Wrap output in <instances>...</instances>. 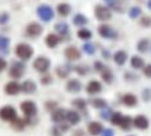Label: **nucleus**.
Returning a JSON list of instances; mask_svg holds the SVG:
<instances>
[{"mask_svg": "<svg viewBox=\"0 0 151 136\" xmlns=\"http://www.w3.org/2000/svg\"><path fill=\"white\" fill-rule=\"evenodd\" d=\"M7 69H9V76H10V79H13V80H20V79L24 77L25 72H27V65H25V62L17 59V60H13Z\"/></svg>", "mask_w": 151, "mask_h": 136, "instance_id": "f257e3e1", "label": "nucleus"}, {"mask_svg": "<svg viewBox=\"0 0 151 136\" xmlns=\"http://www.w3.org/2000/svg\"><path fill=\"white\" fill-rule=\"evenodd\" d=\"M14 54L18 58V60H22V62H27V60L32 59L34 56V48L27 42H20V44L16 45L14 48Z\"/></svg>", "mask_w": 151, "mask_h": 136, "instance_id": "f03ea898", "label": "nucleus"}, {"mask_svg": "<svg viewBox=\"0 0 151 136\" xmlns=\"http://www.w3.org/2000/svg\"><path fill=\"white\" fill-rule=\"evenodd\" d=\"M50 66H52V62L48 56L45 55H39L35 59L32 60V69L35 72H38L39 75H43V73H48L50 70Z\"/></svg>", "mask_w": 151, "mask_h": 136, "instance_id": "7ed1b4c3", "label": "nucleus"}, {"mask_svg": "<svg viewBox=\"0 0 151 136\" xmlns=\"http://www.w3.org/2000/svg\"><path fill=\"white\" fill-rule=\"evenodd\" d=\"M20 109L24 114L25 118H35L38 114V107L35 101L32 100H24L21 104H20Z\"/></svg>", "mask_w": 151, "mask_h": 136, "instance_id": "20e7f679", "label": "nucleus"}, {"mask_svg": "<svg viewBox=\"0 0 151 136\" xmlns=\"http://www.w3.org/2000/svg\"><path fill=\"white\" fill-rule=\"evenodd\" d=\"M94 16H95L97 20H99L102 22L109 21L112 18V10L105 4H97L94 7Z\"/></svg>", "mask_w": 151, "mask_h": 136, "instance_id": "39448f33", "label": "nucleus"}, {"mask_svg": "<svg viewBox=\"0 0 151 136\" xmlns=\"http://www.w3.org/2000/svg\"><path fill=\"white\" fill-rule=\"evenodd\" d=\"M37 16L39 17V20L43 22H49L53 20L55 17V10L48 4H41L37 7Z\"/></svg>", "mask_w": 151, "mask_h": 136, "instance_id": "423d86ee", "label": "nucleus"}, {"mask_svg": "<svg viewBox=\"0 0 151 136\" xmlns=\"http://www.w3.org/2000/svg\"><path fill=\"white\" fill-rule=\"evenodd\" d=\"M98 35L104 39H112V41L119 38L118 31L113 30L109 24H101V25L98 27Z\"/></svg>", "mask_w": 151, "mask_h": 136, "instance_id": "0eeeda50", "label": "nucleus"}, {"mask_svg": "<svg viewBox=\"0 0 151 136\" xmlns=\"http://www.w3.org/2000/svg\"><path fill=\"white\" fill-rule=\"evenodd\" d=\"M17 116V109L13 105H3L0 107V119L4 122H13Z\"/></svg>", "mask_w": 151, "mask_h": 136, "instance_id": "6e6552de", "label": "nucleus"}, {"mask_svg": "<svg viewBox=\"0 0 151 136\" xmlns=\"http://www.w3.org/2000/svg\"><path fill=\"white\" fill-rule=\"evenodd\" d=\"M102 90H104L102 83L99 82V80H97V79L90 80V82L87 83V86H86V93L88 94V95H91V97L98 95L99 93H102Z\"/></svg>", "mask_w": 151, "mask_h": 136, "instance_id": "1a4fd4ad", "label": "nucleus"}, {"mask_svg": "<svg viewBox=\"0 0 151 136\" xmlns=\"http://www.w3.org/2000/svg\"><path fill=\"white\" fill-rule=\"evenodd\" d=\"M65 58L67 62H77V60L81 59V51L74 45H69L67 48L65 49Z\"/></svg>", "mask_w": 151, "mask_h": 136, "instance_id": "9d476101", "label": "nucleus"}, {"mask_svg": "<svg viewBox=\"0 0 151 136\" xmlns=\"http://www.w3.org/2000/svg\"><path fill=\"white\" fill-rule=\"evenodd\" d=\"M21 93V83H18L17 80H10L4 84V94L6 95H10V97H14V95H18Z\"/></svg>", "mask_w": 151, "mask_h": 136, "instance_id": "9b49d317", "label": "nucleus"}, {"mask_svg": "<svg viewBox=\"0 0 151 136\" xmlns=\"http://www.w3.org/2000/svg\"><path fill=\"white\" fill-rule=\"evenodd\" d=\"M43 33V27L39 24V22H29L27 24V27H25V34H27V37L29 38H38L41 34Z\"/></svg>", "mask_w": 151, "mask_h": 136, "instance_id": "f8f14e48", "label": "nucleus"}, {"mask_svg": "<svg viewBox=\"0 0 151 136\" xmlns=\"http://www.w3.org/2000/svg\"><path fill=\"white\" fill-rule=\"evenodd\" d=\"M66 91L67 93H71V94H77L83 90V84L78 79H74V77H69L67 82H66Z\"/></svg>", "mask_w": 151, "mask_h": 136, "instance_id": "ddd939ff", "label": "nucleus"}, {"mask_svg": "<svg viewBox=\"0 0 151 136\" xmlns=\"http://www.w3.org/2000/svg\"><path fill=\"white\" fill-rule=\"evenodd\" d=\"M70 63H71V62H69V63H65V65L56 66V69H55L56 76L59 77V79H62V80L69 79V77H70V73L73 72V67H74V66H71Z\"/></svg>", "mask_w": 151, "mask_h": 136, "instance_id": "4468645a", "label": "nucleus"}, {"mask_svg": "<svg viewBox=\"0 0 151 136\" xmlns=\"http://www.w3.org/2000/svg\"><path fill=\"white\" fill-rule=\"evenodd\" d=\"M120 103L123 104L124 107H127V108H134L137 103H139V98L133 93H126V94H123L120 97Z\"/></svg>", "mask_w": 151, "mask_h": 136, "instance_id": "2eb2a0df", "label": "nucleus"}, {"mask_svg": "<svg viewBox=\"0 0 151 136\" xmlns=\"http://www.w3.org/2000/svg\"><path fill=\"white\" fill-rule=\"evenodd\" d=\"M133 126L139 131H146L150 126V121H148L146 115H137V116L133 118Z\"/></svg>", "mask_w": 151, "mask_h": 136, "instance_id": "dca6fc26", "label": "nucleus"}, {"mask_svg": "<svg viewBox=\"0 0 151 136\" xmlns=\"http://www.w3.org/2000/svg\"><path fill=\"white\" fill-rule=\"evenodd\" d=\"M66 122L70 126L78 125L81 122V114L76 109H67L66 111Z\"/></svg>", "mask_w": 151, "mask_h": 136, "instance_id": "f3484780", "label": "nucleus"}, {"mask_svg": "<svg viewBox=\"0 0 151 136\" xmlns=\"http://www.w3.org/2000/svg\"><path fill=\"white\" fill-rule=\"evenodd\" d=\"M38 90V84L32 79H25L21 83V93L24 94H35Z\"/></svg>", "mask_w": 151, "mask_h": 136, "instance_id": "a211bd4d", "label": "nucleus"}, {"mask_svg": "<svg viewBox=\"0 0 151 136\" xmlns=\"http://www.w3.org/2000/svg\"><path fill=\"white\" fill-rule=\"evenodd\" d=\"M112 60L115 62V65L116 66H124L126 65V62L129 60V55H127L126 51L119 49V51H116V52L112 55Z\"/></svg>", "mask_w": 151, "mask_h": 136, "instance_id": "6ab92c4d", "label": "nucleus"}, {"mask_svg": "<svg viewBox=\"0 0 151 136\" xmlns=\"http://www.w3.org/2000/svg\"><path fill=\"white\" fill-rule=\"evenodd\" d=\"M66 111H67L66 108H60V107H58L55 111H52V112H50V119H52V122H53V124H62V122H65Z\"/></svg>", "mask_w": 151, "mask_h": 136, "instance_id": "aec40b11", "label": "nucleus"}, {"mask_svg": "<svg viewBox=\"0 0 151 136\" xmlns=\"http://www.w3.org/2000/svg\"><path fill=\"white\" fill-rule=\"evenodd\" d=\"M60 42H62V37L58 35L56 33H49L48 35L45 37V45L50 49H55Z\"/></svg>", "mask_w": 151, "mask_h": 136, "instance_id": "412c9836", "label": "nucleus"}, {"mask_svg": "<svg viewBox=\"0 0 151 136\" xmlns=\"http://www.w3.org/2000/svg\"><path fill=\"white\" fill-rule=\"evenodd\" d=\"M104 131V125L99 121H91L87 126V132L91 136H99Z\"/></svg>", "mask_w": 151, "mask_h": 136, "instance_id": "4be33fe9", "label": "nucleus"}, {"mask_svg": "<svg viewBox=\"0 0 151 136\" xmlns=\"http://www.w3.org/2000/svg\"><path fill=\"white\" fill-rule=\"evenodd\" d=\"M87 103L84 98H74L71 101V105H73V109L78 111V112H83L84 115H88V111H87Z\"/></svg>", "mask_w": 151, "mask_h": 136, "instance_id": "5701e85b", "label": "nucleus"}, {"mask_svg": "<svg viewBox=\"0 0 151 136\" xmlns=\"http://www.w3.org/2000/svg\"><path fill=\"white\" fill-rule=\"evenodd\" d=\"M55 31H56L58 35L62 37V41H63V37H66V35L70 34V27H69L67 22L60 21V22H56V24H55Z\"/></svg>", "mask_w": 151, "mask_h": 136, "instance_id": "b1692460", "label": "nucleus"}, {"mask_svg": "<svg viewBox=\"0 0 151 136\" xmlns=\"http://www.w3.org/2000/svg\"><path fill=\"white\" fill-rule=\"evenodd\" d=\"M99 76H101V80L106 84H112L113 80H115V73L109 66H105V69L99 73Z\"/></svg>", "mask_w": 151, "mask_h": 136, "instance_id": "393cba45", "label": "nucleus"}, {"mask_svg": "<svg viewBox=\"0 0 151 136\" xmlns=\"http://www.w3.org/2000/svg\"><path fill=\"white\" fill-rule=\"evenodd\" d=\"M146 65V62L144 59L141 58L140 55H133V56H130V67L133 69V70H141L143 67Z\"/></svg>", "mask_w": 151, "mask_h": 136, "instance_id": "a878e982", "label": "nucleus"}, {"mask_svg": "<svg viewBox=\"0 0 151 136\" xmlns=\"http://www.w3.org/2000/svg\"><path fill=\"white\" fill-rule=\"evenodd\" d=\"M71 21H73V24H74L76 27L83 28L88 24V17L84 16V14H81V13H77V14L73 16V20H71Z\"/></svg>", "mask_w": 151, "mask_h": 136, "instance_id": "bb28decb", "label": "nucleus"}, {"mask_svg": "<svg viewBox=\"0 0 151 136\" xmlns=\"http://www.w3.org/2000/svg\"><path fill=\"white\" fill-rule=\"evenodd\" d=\"M73 72L77 73L80 77H84V76H88L90 75V72H91V67L86 63H80V65H76L73 67Z\"/></svg>", "mask_w": 151, "mask_h": 136, "instance_id": "cd10ccee", "label": "nucleus"}, {"mask_svg": "<svg viewBox=\"0 0 151 136\" xmlns=\"http://www.w3.org/2000/svg\"><path fill=\"white\" fill-rule=\"evenodd\" d=\"M77 38L81 39V41H84V42H87V41H91L92 38V31L91 30H88V28L83 27V28H78V31H77Z\"/></svg>", "mask_w": 151, "mask_h": 136, "instance_id": "c85d7f7f", "label": "nucleus"}, {"mask_svg": "<svg viewBox=\"0 0 151 136\" xmlns=\"http://www.w3.org/2000/svg\"><path fill=\"white\" fill-rule=\"evenodd\" d=\"M56 13L59 14L60 17H67L70 16L71 13V6L69 3H59L58 7H56Z\"/></svg>", "mask_w": 151, "mask_h": 136, "instance_id": "c756f323", "label": "nucleus"}, {"mask_svg": "<svg viewBox=\"0 0 151 136\" xmlns=\"http://www.w3.org/2000/svg\"><path fill=\"white\" fill-rule=\"evenodd\" d=\"M10 44H11V41L9 37L0 35V54H3V55L9 54V51H10Z\"/></svg>", "mask_w": 151, "mask_h": 136, "instance_id": "7c9ffc66", "label": "nucleus"}, {"mask_svg": "<svg viewBox=\"0 0 151 136\" xmlns=\"http://www.w3.org/2000/svg\"><path fill=\"white\" fill-rule=\"evenodd\" d=\"M132 126H133V118L129 116V115H123L120 122H119V128L122 131H130Z\"/></svg>", "mask_w": 151, "mask_h": 136, "instance_id": "2f4dec72", "label": "nucleus"}, {"mask_svg": "<svg viewBox=\"0 0 151 136\" xmlns=\"http://www.w3.org/2000/svg\"><path fill=\"white\" fill-rule=\"evenodd\" d=\"M90 104H91L92 108H95V109H104L108 107L106 100H105V98H99V97H94L91 101H90Z\"/></svg>", "mask_w": 151, "mask_h": 136, "instance_id": "473e14b6", "label": "nucleus"}, {"mask_svg": "<svg viewBox=\"0 0 151 136\" xmlns=\"http://www.w3.org/2000/svg\"><path fill=\"white\" fill-rule=\"evenodd\" d=\"M150 41L147 38H141L139 39V42L136 45V49H137V52H140V54H146L147 51H150Z\"/></svg>", "mask_w": 151, "mask_h": 136, "instance_id": "72a5a7b5", "label": "nucleus"}, {"mask_svg": "<svg viewBox=\"0 0 151 136\" xmlns=\"http://www.w3.org/2000/svg\"><path fill=\"white\" fill-rule=\"evenodd\" d=\"M81 51L84 52L86 55H90V56H92V55L97 52V45L92 44V42H90V41H87V42H84L83 44V48H81Z\"/></svg>", "mask_w": 151, "mask_h": 136, "instance_id": "f704fd0d", "label": "nucleus"}, {"mask_svg": "<svg viewBox=\"0 0 151 136\" xmlns=\"http://www.w3.org/2000/svg\"><path fill=\"white\" fill-rule=\"evenodd\" d=\"M141 13H143L141 7H139V6H132L129 9V11H127V16H129L132 20H136V18L141 17Z\"/></svg>", "mask_w": 151, "mask_h": 136, "instance_id": "c9c22d12", "label": "nucleus"}, {"mask_svg": "<svg viewBox=\"0 0 151 136\" xmlns=\"http://www.w3.org/2000/svg\"><path fill=\"white\" fill-rule=\"evenodd\" d=\"M39 83L42 84V86H50L52 83H53V76L50 75V73H43V75H41V77H39Z\"/></svg>", "mask_w": 151, "mask_h": 136, "instance_id": "e433bc0d", "label": "nucleus"}, {"mask_svg": "<svg viewBox=\"0 0 151 136\" xmlns=\"http://www.w3.org/2000/svg\"><path fill=\"white\" fill-rule=\"evenodd\" d=\"M112 114H113V109L111 108V107H106V108L101 109V118H102L104 121H111V118H112Z\"/></svg>", "mask_w": 151, "mask_h": 136, "instance_id": "4c0bfd02", "label": "nucleus"}, {"mask_svg": "<svg viewBox=\"0 0 151 136\" xmlns=\"http://www.w3.org/2000/svg\"><path fill=\"white\" fill-rule=\"evenodd\" d=\"M122 116H123L122 112H119V111H113L112 118H111V124H112V125L119 126V122H120V119H122Z\"/></svg>", "mask_w": 151, "mask_h": 136, "instance_id": "58836bf2", "label": "nucleus"}, {"mask_svg": "<svg viewBox=\"0 0 151 136\" xmlns=\"http://www.w3.org/2000/svg\"><path fill=\"white\" fill-rule=\"evenodd\" d=\"M139 24H140L143 28H150L151 27V17L150 16H141Z\"/></svg>", "mask_w": 151, "mask_h": 136, "instance_id": "ea45409f", "label": "nucleus"}, {"mask_svg": "<svg viewBox=\"0 0 151 136\" xmlns=\"http://www.w3.org/2000/svg\"><path fill=\"white\" fill-rule=\"evenodd\" d=\"M105 63H104L102 60H94V63H92V70L98 72V73H101V72L105 69Z\"/></svg>", "mask_w": 151, "mask_h": 136, "instance_id": "a19ab883", "label": "nucleus"}, {"mask_svg": "<svg viewBox=\"0 0 151 136\" xmlns=\"http://www.w3.org/2000/svg\"><path fill=\"white\" fill-rule=\"evenodd\" d=\"M123 79H124V80H126V82H136V80L139 79V76L136 75L134 72H130V70H127V72H124Z\"/></svg>", "mask_w": 151, "mask_h": 136, "instance_id": "79ce46f5", "label": "nucleus"}, {"mask_svg": "<svg viewBox=\"0 0 151 136\" xmlns=\"http://www.w3.org/2000/svg\"><path fill=\"white\" fill-rule=\"evenodd\" d=\"M58 107H59V105H58V103H56V101H53V100H48V101H45V109H46V111H49V112L55 111Z\"/></svg>", "mask_w": 151, "mask_h": 136, "instance_id": "37998d69", "label": "nucleus"}, {"mask_svg": "<svg viewBox=\"0 0 151 136\" xmlns=\"http://www.w3.org/2000/svg\"><path fill=\"white\" fill-rule=\"evenodd\" d=\"M10 21V14L7 11H0V25H6Z\"/></svg>", "mask_w": 151, "mask_h": 136, "instance_id": "c03bdc74", "label": "nucleus"}, {"mask_svg": "<svg viewBox=\"0 0 151 136\" xmlns=\"http://www.w3.org/2000/svg\"><path fill=\"white\" fill-rule=\"evenodd\" d=\"M141 98H143V101H146V103L150 101L151 100V87H147L141 91Z\"/></svg>", "mask_w": 151, "mask_h": 136, "instance_id": "a18cd8bd", "label": "nucleus"}, {"mask_svg": "<svg viewBox=\"0 0 151 136\" xmlns=\"http://www.w3.org/2000/svg\"><path fill=\"white\" fill-rule=\"evenodd\" d=\"M112 52L109 51V49L106 48H104L102 51H101V58H102L104 60H109V59H112Z\"/></svg>", "mask_w": 151, "mask_h": 136, "instance_id": "49530a36", "label": "nucleus"}, {"mask_svg": "<svg viewBox=\"0 0 151 136\" xmlns=\"http://www.w3.org/2000/svg\"><path fill=\"white\" fill-rule=\"evenodd\" d=\"M50 136H63V132L60 131V128L58 125H53L50 129Z\"/></svg>", "mask_w": 151, "mask_h": 136, "instance_id": "de8ad7c7", "label": "nucleus"}, {"mask_svg": "<svg viewBox=\"0 0 151 136\" xmlns=\"http://www.w3.org/2000/svg\"><path fill=\"white\" fill-rule=\"evenodd\" d=\"M141 70H143V75H144L147 79H151V63L144 65V67H143Z\"/></svg>", "mask_w": 151, "mask_h": 136, "instance_id": "09e8293b", "label": "nucleus"}, {"mask_svg": "<svg viewBox=\"0 0 151 136\" xmlns=\"http://www.w3.org/2000/svg\"><path fill=\"white\" fill-rule=\"evenodd\" d=\"M7 67H9L7 60H6L4 58H1V56H0V73H3V72H4Z\"/></svg>", "mask_w": 151, "mask_h": 136, "instance_id": "8fccbe9b", "label": "nucleus"}, {"mask_svg": "<svg viewBox=\"0 0 151 136\" xmlns=\"http://www.w3.org/2000/svg\"><path fill=\"white\" fill-rule=\"evenodd\" d=\"M99 136H115V131H113L112 128H104L102 133Z\"/></svg>", "mask_w": 151, "mask_h": 136, "instance_id": "3c124183", "label": "nucleus"}, {"mask_svg": "<svg viewBox=\"0 0 151 136\" xmlns=\"http://www.w3.org/2000/svg\"><path fill=\"white\" fill-rule=\"evenodd\" d=\"M71 136H86V132L83 131V129H76Z\"/></svg>", "mask_w": 151, "mask_h": 136, "instance_id": "603ef678", "label": "nucleus"}, {"mask_svg": "<svg viewBox=\"0 0 151 136\" xmlns=\"http://www.w3.org/2000/svg\"><path fill=\"white\" fill-rule=\"evenodd\" d=\"M104 1L106 3V6H108V7H111V6H113L116 1H118V0H104Z\"/></svg>", "mask_w": 151, "mask_h": 136, "instance_id": "864d4df0", "label": "nucleus"}, {"mask_svg": "<svg viewBox=\"0 0 151 136\" xmlns=\"http://www.w3.org/2000/svg\"><path fill=\"white\" fill-rule=\"evenodd\" d=\"M147 7H148V10H151V0H147Z\"/></svg>", "mask_w": 151, "mask_h": 136, "instance_id": "5fc2aeb1", "label": "nucleus"}, {"mask_svg": "<svg viewBox=\"0 0 151 136\" xmlns=\"http://www.w3.org/2000/svg\"><path fill=\"white\" fill-rule=\"evenodd\" d=\"M150 51H151V45H150Z\"/></svg>", "mask_w": 151, "mask_h": 136, "instance_id": "6e6d98bb", "label": "nucleus"}, {"mask_svg": "<svg viewBox=\"0 0 151 136\" xmlns=\"http://www.w3.org/2000/svg\"><path fill=\"white\" fill-rule=\"evenodd\" d=\"M129 136H134V135H129Z\"/></svg>", "mask_w": 151, "mask_h": 136, "instance_id": "4d7b16f0", "label": "nucleus"}]
</instances>
